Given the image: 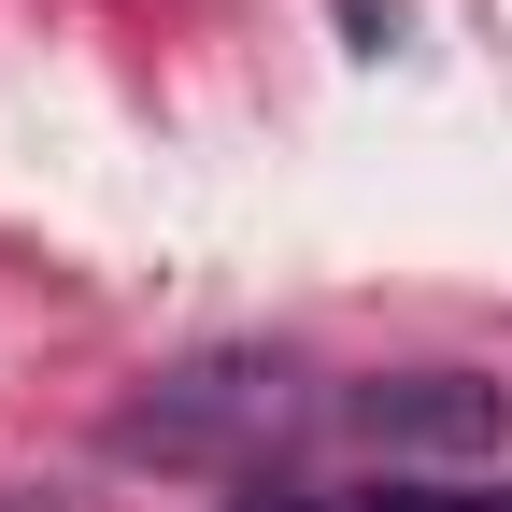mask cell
I'll use <instances>...</instances> for the list:
<instances>
[{"label":"cell","instance_id":"cell-4","mask_svg":"<svg viewBox=\"0 0 512 512\" xmlns=\"http://www.w3.org/2000/svg\"><path fill=\"white\" fill-rule=\"evenodd\" d=\"M470 512H512V484H498V498H470Z\"/></svg>","mask_w":512,"mask_h":512},{"label":"cell","instance_id":"cell-5","mask_svg":"<svg viewBox=\"0 0 512 512\" xmlns=\"http://www.w3.org/2000/svg\"><path fill=\"white\" fill-rule=\"evenodd\" d=\"M0 512H43V498H0Z\"/></svg>","mask_w":512,"mask_h":512},{"label":"cell","instance_id":"cell-3","mask_svg":"<svg viewBox=\"0 0 512 512\" xmlns=\"http://www.w3.org/2000/svg\"><path fill=\"white\" fill-rule=\"evenodd\" d=\"M228 512H470V498H441V484H356V498H228Z\"/></svg>","mask_w":512,"mask_h":512},{"label":"cell","instance_id":"cell-2","mask_svg":"<svg viewBox=\"0 0 512 512\" xmlns=\"http://www.w3.org/2000/svg\"><path fill=\"white\" fill-rule=\"evenodd\" d=\"M342 427L399 470H470L512 441V384L484 370H384V384H342Z\"/></svg>","mask_w":512,"mask_h":512},{"label":"cell","instance_id":"cell-1","mask_svg":"<svg viewBox=\"0 0 512 512\" xmlns=\"http://www.w3.org/2000/svg\"><path fill=\"white\" fill-rule=\"evenodd\" d=\"M313 413H342V399H313V370L271 356V342H200V356H171L143 399L114 413V456H171V470H242V456H271L285 427Z\"/></svg>","mask_w":512,"mask_h":512}]
</instances>
